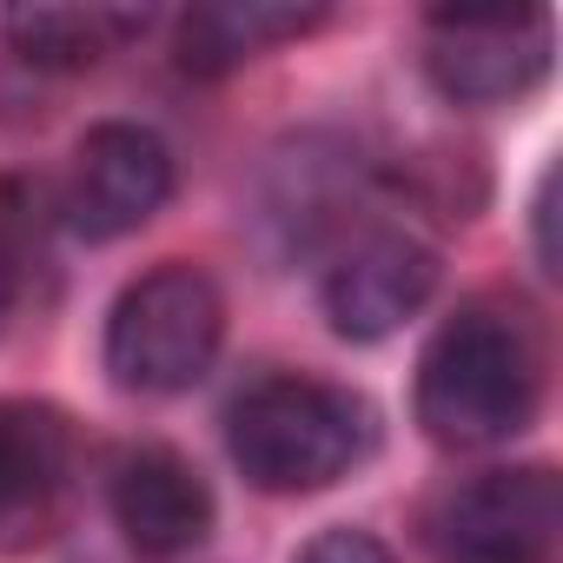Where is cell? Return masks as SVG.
<instances>
[{
  "instance_id": "cell-1",
  "label": "cell",
  "mask_w": 563,
  "mask_h": 563,
  "mask_svg": "<svg viewBox=\"0 0 563 563\" xmlns=\"http://www.w3.org/2000/svg\"><path fill=\"white\" fill-rule=\"evenodd\" d=\"M543 398V358L517 312L464 306L418 358V424L451 451L504 444Z\"/></svg>"
},
{
  "instance_id": "cell-2",
  "label": "cell",
  "mask_w": 563,
  "mask_h": 563,
  "mask_svg": "<svg viewBox=\"0 0 563 563\" xmlns=\"http://www.w3.org/2000/svg\"><path fill=\"white\" fill-rule=\"evenodd\" d=\"M225 444L232 464L272 497L325 490L372 451V405L345 385L278 372L232 398Z\"/></svg>"
},
{
  "instance_id": "cell-3",
  "label": "cell",
  "mask_w": 563,
  "mask_h": 563,
  "mask_svg": "<svg viewBox=\"0 0 563 563\" xmlns=\"http://www.w3.org/2000/svg\"><path fill=\"white\" fill-rule=\"evenodd\" d=\"M225 339V299L199 265H153L120 292L107 319V372L126 391L173 398L192 391Z\"/></svg>"
},
{
  "instance_id": "cell-4",
  "label": "cell",
  "mask_w": 563,
  "mask_h": 563,
  "mask_svg": "<svg viewBox=\"0 0 563 563\" xmlns=\"http://www.w3.org/2000/svg\"><path fill=\"white\" fill-rule=\"evenodd\" d=\"M563 543V484L550 464L484 471L431 510L438 563H556Z\"/></svg>"
},
{
  "instance_id": "cell-5",
  "label": "cell",
  "mask_w": 563,
  "mask_h": 563,
  "mask_svg": "<svg viewBox=\"0 0 563 563\" xmlns=\"http://www.w3.org/2000/svg\"><path fill=\"white\" fill-rule=\"evenodd\" d=\"M550 14H431L424 67L444 100L457 107H504L523 100L550 74Z\"/></svg>"
},
{
  "instance_id": "cell-6",
  "label": "cell",
  "mask_w": 563,
  "mask_h": 563,
  "mask_svg": "<svg viewBox=\"0 0 563 563\" xmlns=\"http://www.w3.org/2000/svg\"><path fill=\"white\" fill-rule=\"evenodd\" d=\"M173 199V153L133 120H107L74 146L60 212L80 239H126Z\"/></svg>"
},
{
  "instance_id": "cell-7",
  "label": "cell",
  "mask_w": 563,
  "mask_h": 563,
  "mask_svg": "<svg viewBox=\"0 0 563 563\" xmlns=\"http://www.w3.org/2000/svg\"><path fill=\"white\" fill-rule=\"evenodd\" d=\"M431 292H438V252L424 239H411V232H372L365 245H352L332 265V278H325V319H332L339 339L378 345Z\"/></svg>"
},
{
  "instance_id": "cell-8",
  "label": "cell",
  "mask_w": 563,
  "mask_h": 563,
  "mask_svg": "<svg viewBox=\"0 0 563 563\" xmlns=\"http://www.w3.org/2000/svg\"><path fill=\"white\" fill-rule=\"evenodd\" d=\"M113 523L140 556L166 563V556H186L192 543H206L212 490L179 451L140 444V451H126L113 464Z\"/></svg>"
},
{
  "instance_id": "cell-9",
  "label": "cell",
  "mask_w": 563,
  "mask_h": 563,
  "mask_svg": "<svg viewBox=\"0 0 563 563\" xmlns=\"http://www.w3.org/2000/svg\"><path fill=\"white\" fill-rule=\"evenodd\" d=\"M67 457H74V438L54 405L0 398V543L41 537L67 484Z\"/></svg>"
},
{
  "instance_id": "cell-10",
  "label": "cell",
  "mask_w": 563,
  "mask_h": 563,
  "mask_svg": "<svg viewBox=\"0 0 563 563\" xmlns=\"http://www.w3.org/2000/svg\"><path fill=\"white\" fill-rule=\"evenodd\" d=\"M325 21V8H278V0H206L179 21V67L199 80H219L245 60H258L278 41H299Z\"/></svg>"
},
{
  "instance_id": "cell-11",
  "label": "cell",
  "mask_w": 563,
  "mask_h": 563,
  "mask_svg": "<svg viewBox=\"0 0 563 563\" xmlns=\"http://www.w3.org/2000/svg\"><path fill=\"white\" fill-rule=\"evenodd\" d=\"M146 14L133 8H8L0 14V34L8 47L27 60V67H54V74H74V67H93L113 41L140 34Z\"/></svg>"
},
{
  "instance_id": "cell-12",
  "label": "cell",
  "mask_w": 563,
  "mask_h": 563,
  "mask_svg": "<svg viewBox=\"0 0 563 563\" xmlns=\"http://www.w3.org/2000/svg\"><path fill=\"white\" fill-rule=\"evenodd\" d=\"M299 563H391V550L372 537V530H319Z\"/></svg>"
},
{
  "instance_id": "cell-13",
  "label": "cell",
  "mask_w": 563,
  "mask_h": 563,
  "mask_svg": "<svg viewBox=\"0 0 563 563\" xmlns=\"http://www.w3.org/2000/svg\"><path fill=\"white\" fill-rule=\"evenodd\" d=\"M8 306H14V272H8V252H0V319H8Z\"/></svg>"
}]
</instances>
